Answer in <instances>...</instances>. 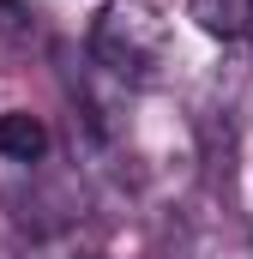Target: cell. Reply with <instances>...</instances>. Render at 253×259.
<instances>
[{"label": "cell", "mask_w": 253, "mask_h": 259, "mask_svg": "<svg viewBox=\"0 0 253 259\" xmlns=\"http://www.w3.org/2000/svg\"><path fill=\"white\" fill-rule=\"evenodd\" d=\"M91 55L115 78H151L169 55V24L145 0H109L97 30H91Z\"/></svg>", "instance_id": "1"}, {"label": "cell", "mask_w": 253, "mask_h": 259, "mask_svg": "<svg viewBox=\"0 0 253 259\" xmlns=\"http://www.w3.org/2000/svg\"><path fill=\"white\" fill-rule=\"evenodd\" d=\"M0 157L6 163H43L49 157V121L30 109H6L0 115Z\"/></svg>", "instance_id": "2"}, {"label": "cell", "mask_w": 253, "mask_h": 259, "mask_svg": "<svg viewBox=\"0 0 253 259\" xmlns=\"http://www.w3.org/2000/svg\"><path fill=\"white\" fill-rule=\"evenodd\" d=\"M193 18L205 36H247L253 30V0H193Z\"/></svg>", "instance_id": "3"}, {"label": "cell", "mask_w": 253, "mask_h": 259, "mask_svg": "<svg viewBox=\"0 0 253 259\" xmlns=\"http://www.w3.org/2000/svg\"><path fill=\"white\" fill-rule=\"evenodd\" d=\"M43 36V12L30 0H0V42L6 49H30Z\"/></svg>", "instance_id": "4"}]
</instances>
